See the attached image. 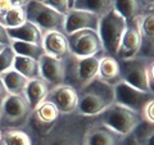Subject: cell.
<instances>
[{
	"label": "cell",
	"instance_id": "6da1fadb",
	"mask_svg": "<svg viewBox=\"0 0 154 145\" xmlns=\"http://www.w3.org/2000/svg\"><path fill=\"white\" fill-rule=\"evenodd\" d=\"M95 118L77 112L60 114L59 119L46 132L32 134L33 145H85V134Z\"/></svg>",
	"mask_w": 154,
	"mask_h": 145
},
{
	"label": "cell",
	"instance_id": "7a4b0ae2",
	"mask_svg": "<svg viewBox=\"0 0 154 145\" xmlns=\"http://www.w3.org/2000/svg\"><path fill=\"white\" fill-rule=\"evenodd\" d=\"M114 103V88L95 79L79 91L77 113L86 117H98Z\"/></svg>",
	"mask_w": 154,
	"mask_h": 145
},
{
	"label": "cell",
	"instance_id": "3957f363",
	"mask_svg": "<svg viewBox=\"0 0 154 145\" xmlns=\"http://www.w3.org/2000/svg\"><path fill=\"white\" fill-rule=\"evenodd\" d=\"M102 55L79 58L69 54L64 59L66 62V79L64 84L75 88L77 91L88 86L98 76L99 60Z\"/></svg>",
	"mask_w": 154,
	"mask_h": 145
},
{
	"label": "cell",
	"instance_id": "277c9868",
	"mask_svg": "<svg viewBox=\"0 0 154 145\" xmlns=\"http://www.w3.org/2000/svg\"><path fill=\"white\" fill-rule=\"evenodd\" d=\"M127 26V21L116 9L109 11L100 17L98 33L103 44L104 53L110 57H117L122 36Z\"/></svg>",
	"mask_w": 154,
	"mask_h": 145
},
{
	"label": "cell",
	"instance_id": "5b68a950",
	"mask_svg": "<svg viewBox=\"0 0 154 145\" xmlns=\"http://www.w3.org/2000/svg\"><path fill=\"white\" fill-rule=\"evenodd\" d=\"M98 118L107 126L126 137L132 135L136 127L144 121L141 113L135 112V110L116 103V101L102 114H99Z\"/></svg>",
	"mask_w": 154,
	"mask_h": 145
},
{
	"label": "cell",
	"instance_id": "8992f818",
	"mask_svg": "<svg viewBox=\"0 0 154 145\" xmlns=\"http://www.w3.org/2000/svg\"><path fill=\"white\" fill-rule=\"evenodd\" d=\"M32 108L25 95H9L2 104L0 130L19 128L26 126Z\"/></svg>",
	"mask_w": 154,
	"mask_h": 145
},
{
	"label": "cell",
	"instance_id": "52a82bcc",
	"mask_svg": "<svg viewBox=\"0 0 154 145\" xmlns=\"http://www.w3.org/2000/svg\"><path fill=\"white\" fill-rule=\"evenodd\" d=\"M26 12L27 21L35 23L42 32L59 31L64 33L66 14L57 12L45 5L42 2H36V0H31L27 4Z\"/></svg>",
	"mask_w": 154,
	"mask_h": 145
},
{
	"label": "cell",
	"instance_id": "ba28073f",
	"mask_svg": "<svg viewBox=\"0 0 154 145\" xmlns=\"http://www.w3.org/2000/svg\"><path fill=\"white\" fill-rule=\"evenodd\" d=\"M69 44V51L72 55L79 58H89L104 55L103 44L100 41L98 31L82 30L67 35Z\"/></svg>",
	"mask_w": 154,
	"mask_h": 145
},
{
	"label": "cell",
	"instance_id": "9c48e42d",
	"mask_svg": "<svg viewBox=\"0 0 154 145\" xmlns=\"http://www.w3.org/2000/svg\"><path fill=\"white\" fill-rule=\"evenodd\" d=\"M118 62L123 82L143 91H150L148 82V66L150 59L144 57H135L130 59H118Z\"/></svg>",
	"mask_w": 154,
	"mask_h": 145
},
{
	"label": "cell",
	"instance_id": "30bf717a",
	"mask_svg": "<svg viewBox=\"0 0 154 145\" xmlns=\"http://www.w3.org/2000/svg\"><path fill=\"white\" fill-rule=\"evenodd\" d=\"M154 98V94L150 91H143L137 88L121 81L118 85L114 86V101L122 104L125 107L143 113L145 105Z\"/></svg>",
	"mask_w": 154,
	"mask_h": 145
},
{
	"label": "cell",
	"instance_id": "8fae6325",
	"mask_svg": "<svg viewBox=\"0 0 154 145\" xmlns=\"http://www.w3.org/2000/svg\"><path fill=\"white\" fill-rule=\"evenodd\" d=\"M60 117V112L49 100H44L36 108L32 109L28 118L27 126L31 128L32 134H44L54 125Z\"/></svg>",
	"mask_w": 154,
	"mask_h": 145
},
{
	"label": "cell",
	"instance_id": "7c38bea8",
	"mask_svg": "<svg viewBox=\"0 0 154 145\" xmlns=\"http://www.w3.org/2000/svg\"><path fill=\"white\" fill-rule=\"evenodd\" d=\"M126 139L96 117L85 134V145H125Z\"/></svg>",
	"mask_w": 154,
	"mask_h": 145
},
{
	"label": "cell",
	"instance_id": "4fadbf2b",
	"mask_svg": "<svg viewBox=\"0 0 154 145\" xmlns=\"http://www.w3.org/2000/svg\"><path fill=\"white\" fill-rule=\"evenodd\" d=\"M46 99L55 105L60 114H69L77 112L79 91L69 85L63 84L50 89Z\"/></svg>",
	"mask_w": 154,
	"mask_h": 145
},
{
	"label": "cell",
	"instance_id": "5bb4252c",
	"mask_svg": "<svg viewBox=\"0 0 154 145\" xmlns=\"http://www.w3.org/2000/svg\"><path fill=\"white\" fill-rule=\"evenodd\" d=\"M141 49V33L139 26V18L127 22L126 30L122 36L121 45L117 53V59H130L139 57Z\"/></svg>",
	"mask_w": 154,
	"mask_h": 145
},
{
	"label": "cell",
	"instance_id": "9a60e30c",
	"mask_svg": "<svg viewBox=\"0 0 154 145\" xmlns=\"http://www.w3.org/2000/svg\"><path fill=\"white\" fill-rule=\"evenodd\" d=\"M38 66H40V77L49 85L50 89L64 84L66 62L63 59L44 54L38 59Z\"/></svg>",
	"mask_w": 154,
	"mask_h": 145
},
{
	"label": "cell",
	"instance_id": "2e32d148",
	"mask_svg": "<svg viewBox=\"0 0 154 145\" xmlns=\"http://www.w3.org/2000/svg\"><path fill=\"white\" fill-rule=\"evenodd\" d=\"M99 19H100V17H98L96 14L82 11V9L71 8L69 11L66 13L64 33L66 35H69V33L82 31V30L98 31Z\"/></svg>",
	"mask_w": 154,
	"mask_h": 145
},
{
	"label": "cell",
	"instance_id": "e0dca14e",
	"mask_svg": "<svg viewBox=\"0 0 154 145\" xmlns=\"http://www.w3.org/2000/svg\"><path fill=\"white\" fill-rule=\"evenodd\" d=\"M141 33V49L139 57L154 59V8L146 9L139 18Z\"/></svg>",
	"mask_w": 154,
	"mask_h": 145
},
{
	"label": "cell",
	"instance_id": "ac0fdd59",
	"mask_svg": "<svg viewBox=\"0 0 154 145\" xmlns=\"http://www.w3.org/2000/svg\"><path fill=\"white\" fill-rule=\"evenodd\" d=\"M42 49H44L45 54L58 58V59H63V60L71 54L67 35L59 31L44 32Z\"/></svg>",
	"mask_w": 154,
	"mask_h": 145
},
{
	"label": "cell",
	"instance_id": "d6986e66",
	"mask_svg": "<svg viewBox=\"0 0 154 145\" xmlns=\"http://www.w3.org/2000/svg\"><path fill=\"white\" fill-rule=\"evenodd\" d=\"M96 79L109 86L118 85L122 81L121 79V69H119V62L117 58L104 54L99 60L98 67V76Z\"/></svg>",
	"mask_w": 154,
	"mask_h": 145
},
{
	"label": "cell",
	"instance_id": "ffe728a7",
	"mask_svg": "<svg viewBox=\"0 0 154 145\" xmlns=\"http://www.w3.org/2000/svg\"><path fill=\"white\" fill-rule=\"evenodd\" d=\"M7 30L12 41H25V42H33V44H37V45H42L44 32L35 23H32L30 21H27L19 27L7 28Z\"/></svg>",
	"mask_w": 154,
	"mask_h": 145
},
{
	"label": "cell",
	"instance_id": "44dd1931",
	"mask_svg": "<svg viewBox=\"0 0 154 145\" xmlns=\"http://www.w3.org/2000/svg\"><path fill=\"white\" fill-rule=\"evenodd\" d=\"M49 91H50L49 85H48L46 82L40 77V79H33V80L28 81L25 96H26L27 101L30 103L31 108L33 109V108H36L40 103L46 100Z\"/></svg>",
	"mask_w": 154,
	"mask_h": 145
},
{
	"label": "cell",
	"instance_id": "7402d4cb",
	"mask_svg": "<svg viewBox=\"0 0 154 145\" xmlns=\"http://www.w3.org/2000/svg\"><path fill=\"white\" fill-rule=\"evenodd\" d=\"M2 141L0 145H33V137L31 128L27 126L19 128L2 130Z\"/></svg>",
	"mask_w": 154,
	"mask_h": 145
},
{
	"label": "cell",
	"instance_id": "603a6c76",
	"mask_svg": "<svg viewBox=\"0 0 154 145\" xmlns=\"http://www.w3.org/2000/svg\"><path fill=\"white\" fill-rule=\"evenodd\" d=\"M2 79L5 84V88L12 95H25L26 88L28 85V79L21 75L16 69H9L2 75Z\"/></svg>",
	"mask_w": 154,
	"mask_h": 145
},
{
	"label": "cell",
	"instance_id": "cb8c5ba5",
	"mask_svg": "<svg viewBox=\"0 0 154 145\" xmlns=\"http://www.w3.org/2000/svg\"><path fill=\"white\" fill-rule=\"evenodd\" d=\"M114 9L127 22L140 18L145 12V8L140 0H114Z\"/></svg>",
	"mask_w": 154,
	"mask_h": 145
},
{
	"label": "cell",
	"instance_id": "d4e9b609",
	"mask_svg": "<svg viewBox=\"0 0 154 145\" xmlns=\"http://www.w3.org/2000/svg\"><path fill=\"white\" fill-rule=\"evenodd\" d=\"M72 8L82 9L96 14L98 17H102L114 9V0H75Z\"/></svg>",
	"mask_w": 154,
	"mask_h": 145
},
{
	"label": "cell",
	"instance_id": "484cf974",
	"mask_svg": "<svg viewBox=\"0 0 154 145\" xmlns=\"http://www.w3.org/2000/svg\"><path fill=\"white\" fill-rule=\"evenodd\" d=\"M13 68L28 80L40 79V66H38V60L32 59V58L16 55Z\"/></svg>",
	"mask_w": 154,
	"mask_h": 145
},
{
	"label": "cell",
	"instance_id": "4316f807",
	"mask_svg": "<svg viewBox=\"0 0 154 145\" xmlns=\"http://www.w3.org/2000/svg\"><path fill=\"white\" fill-rule=\"evenodd\" d=\"M11 46L17 55L32 58V59H36V60H38L45 54L44 49H42V45H37V44H33V42L12 41Z\"/></svg>",
	"mask_w": 154,
	"mask_h": 145
},
{
	"label": "cell",
	"instance_id": "83f0119b",
	"mask_svg": "<svg viewBox=\"0 0 154 145\" xmlns=\"http://www.w3.org/2000/svg\"><path fill=\"white\" fill-rule=\"evenodd\" d=\"M27 22L26 7H13L5 16L0 18V23L5 28H16Z\"/></svg>",
	"mask_w": 154,
	"mask_h": 145
},
{
	"label": "cell",
	"instance_id": "f1b7e54d",
	"mask_svg": "<svg viewBox=\"0 0 154 145\" xmlns=\"http://www.w3.org/2000/svg\"><path fill=\"white\" fill-rule=\"evenodd\" d=\"M131 136L137 145H154V125L143 121Z\"/></svg>",
	"mask_w": 154,
	"mask_h": 145
},
{
	"label": "cell",
	"instance_id": "f546056e",
	"mask_svg": "<svg viewBox=\"0 0 154 145\" xmlns=\"http://www.w3.org/2000/svg\"><path fill=\"white\" fill-rule=\"evenodd\" d=\"M16 53L12 49V46H5L2 53H0V75H3L4 72L9 69H13L14 59H16Z\"/></svg>",
	"mask_w": 154,
	"mask_h": 145
},
{
	"label": "cell",
	"instance_id": "4dcf8cb0",
	"mask_svg": "<svg viewBox=\"0 0 154 145\" xmlns=\"http://www.w3.org/2000/svg\"><path fill=\"white\" fill-rule=\"evenodd\" d=\"M42 3L62 14H66L71 9L69 0H44Z\"/></svg>",
	"mask_w": 154,
	"mask_h": 145
},
{
	"label": "cell",
	"instance_id": "1f68e13d",
	"mask_svg": "<svg viewBox=\"0 0 154 145\" xmlns=\"http://www.w3.org/2000/svg\"><path fill=\"white\" fill-rule=\"evenodd\" d=\"M141 116H143V119L145 121V122L154 125V98L145 105Z\"/></svg>",
	"mask_w": 154,
	"mask_h": 145
},
{
	"label": "cell",
	"instance_id": "d6a6232c",
	"mask_svg": "<svg viewBox=\"0 0 154 145\" xmlns=\"http://www.w3.org/2000/svg\"><path fill=\"white\" fill-rule=\"evenodd\" d=\"M148 82H149V90L154 94V59H150L148 66Z\"/></svg>",
	"mask_w": 154,
	"mask_h": 145
},
{
	"label": "cell",
	"instance_id": "836d02e7",
	"mask_svg": "<svg viewBox=\"0 0 154 145\" xmlns=\"http://www.w3.org/2000/svg\"><path fill=\"white\" fill-rule=\"evenodd\" d=\"M0 44L7 45V46L12 44V40L8 35V30L2 25V23H0Z\"/></svg>",
	"mask_w": 154,
	"mask_h": 145
},
{
	"label": "cell",
	"instance_id": "e575fe53",
	"mask_svg": "<svg viewBox=\"0 0 154 145\" xmlns=\"http://www.w3.org/2000/svg\"><path fill=\"white\" fill-rule=\"evenodd\" d=\"M12 8L13 4L11 3V0H0V18L5 16Z\"/></svg>",
	"mask_w": 154,
	"mask_h": 145
},
{
	"label": "cell",
	"instance_id": "d590c367",
	"mask_svg": "<svg viewBox=\"0 0 154 145\" xmlns=\"http://www.w3.org/2000/svg\"><path fill=\"white\" fill-rule=\"evenodd\" d=\"M9 95L11 94H9V91L7 90L5 84H4V81L2 79V75H0V107H2V104L7 100V98Z\"/></svg>",
	"mask_w": 154,
	"mask_h": 145
},
{
	"label": "cell",
	"instance_id": "8d00e7d4",
	"mask_svg": "<svg viewBox=\"0 0 154 145\" xmlns=\"http://www.w3.org/2000/svg\"><path fill=\"white\" fill-rule=\"evenodd\" d=\"M30 2L31 0H11L13 7H27V4Z\"/></svg>",
	"mask_w": 154,
	"mask_h": 145
},
{
	"label": "cell",
	"instance_id": "74e56055",
	"mask_svg": "<svg viewBox=\"0 0 154 145\" xmlns=\"http://www.w3.org/2000/svg\"><path fill=\"white\" fill-rule=\"evenodd\" d=\"M141 4L144 5V8L146 9H150V8H154V0H140Z\"/></svg>",
	"mask_w": 154,
	"mask_h": 145
},
{
	"label": "cell",
	"instance_id": "f35d334b",
	"mask_svg": "<svg viewBox=\"0 0 154 145\" xmlns=\"http://www.w3.org/2000/svg\"><path fill=\"white\" fill-rule=\"evenodd\" d=\"M125 145H137L136 143L134 141V139H132V136L130 135V136H127V139H126V141H125Z\"/></svg>",
	"mask_w": 154,
	"mask_h": 145
},
{
	"label": "cell",
	"instance_id": "ab89813d",
	"mask_svg": "<svg viewBox=\"0 0 154 145\" xmlns=\"http://www.w3.org/2000/svg\"><path fill=\"white\" fill-rule=\"evenodd\" d=\"M5 46H7V45H3V44H0V53H2L4 49H5ZM8 46H9V45H8Z\"/></svg>",
	"mask_w": 154,
	"mask_h": 145
},
{
	"label": "cell",
	"instance_id": "60d3db41",
	"mask_svg": "<svg viewBox=\"0 0 154 145\" xmlns=\"http://www.w3.org/2000/svg\"><path fill=\"white\" fill-rule=\"evenodd\" d=\"M73 2H75V0H69V4H71V8H72V5H73Z\"/></svg>",
	"mask_w": 154,
	"mask_h": 145
},
{
	"label": "cell",
	"instance_id": "b9f144b4",
	"mask_svg": "<svg viewBox=\"0 0 154 145\" xmlns=\"http://www.w3.org/2000/svg\"><path fill=\"white\" fill-rule=\"evenodd\" d=\"M2 135H3V131L0 130V141H2Z\"/></svg>",
	"mask_w": 154,
	"mask_h": 145
},
{
	"label": "cell",
	"instance_id": "7bdbcfd3",
	"mask_svg": "<svg viewBox=\"0 0 154 145\" xmlns=\"http://www.w3.org/2000/svg\"><path fill=\"white\" fill-rule=\"evenodd\" d=\"M0 117H2V107H0Z\"/></svg>",
	"mask_w": 154,
	"mask_h": 145
},
{
	"label": "cell",
	"instance_id": "ee69618b",
	"mask_svg": "<svg viewBox=\"0 0 154 145\" xmlns=\"http://www.w3.org/2000/svg\"><path fill=\"white\" fill-rule=\"evenodd\" d=\"M36 2H44V0H36Z\"/></svg>",
	"mask_w": 154,
	"mask_h": 145
}]
</instances>
